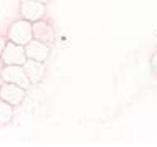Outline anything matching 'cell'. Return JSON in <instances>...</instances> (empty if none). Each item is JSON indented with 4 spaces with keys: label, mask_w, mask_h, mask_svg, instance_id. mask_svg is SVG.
Wrapping results in <instances>:
<instances>
[{
    "label": "cell",
    "mask_w": 157,
    "mask_h": 147,
    "mask_svg": "<svg viewBox=\"0 0 157 147\" xmlns=\"http://www.w3.org/2000/svg\"><path fill=\"white\" fill-rule=\"evenodd\" d=\"M25 55H27V58H30V60L46 61L50 56V45L32 38L27 45H25Z\"/></svg>",
    "instance_id": "ba28073f"
},
{
    "label": "cell",
    "mask_w": 157,
    "mask_h": 147,
    "mask_svg": "<svg viewBox=\"0 0 157 147\" xmlns=\"http://www.w3.org/2000/svg\"><path fill=\"white\" fill-rule=\"evenodd\" d=\"M7 38H5V36H2V35H0V56H2V53H3V50H5V45H7Z\"/></svg>",
    "instance_id": "8fae6325"
},
{
    "label": "cell",
    "mask_w": 157,
    "mask_h": 147,
    "mask_svg": "<svg viewBox=\"0 0 157 147\" xmlns=\"http://www.w3.org/2000/svg\"><path fill=\"white\" fill-rule=\"evenodd\" d=\"M151 70H152V73H154V76H157V51L152 55V58H151Z\"/></svg>",
    "instance_id": "30bf717a"
},
{
    "label": "cell",
    "mask_w": 157,
    "mask_h": 147,
    "mask_svg": "<svg viewBox=\"0 0 157 147\" xmlns=\"http://www.w3.org/2000/svg\"><path fill=\"white\" fill-rule=\"evenodd\" d=\"M32 35L33 38L38 40V41H43L46 45H52L55 43V28L52 27V23L46 22L45 18L41 20H36V22L32 23Z\"/></svg>",
    "instance_id": "277c9868"
},
{
    "label": "cell",
    "mask_w": 157,
    "mask_h": 147,
    "mask_svg": "<svg viewBox=\"0 0 157 147\" xmlns=\"http://www.w3.org/2000/svg\"><path fill=\"white\" fill-rule=\"evenodd\" d=\"M12 119H13V106L8 104L7 101L0 99V127L10 124Z\"/></svg>",
    "instance_id": "9c48e42d"
},
{
    "label": "cell",
    "mask_w": 157,
    "mask_h": 147,
    "mask_svg": "<svg viewBox=\"0 0 157 147\" xmlns=\"http://www.w3.org/2000/svg\"><path fill=\"white\" fill-rule=\"evenodd\" d=\"M20 15H22V18L33 23L36 20L45 18L46 5L41 2H20Z\"/></svg>",
    "instance_id": "8992f818"
},
{
    "label": "cell",
    "mask_w": 157,
    "mask_h": 147,
    "mask_svg": "<svg viewBox=\"0 0 157 147\" xmlns=\"http://www.w3.org/2000/svg\"><path fill=\"white\" fill-rule=\"evenodd\" d=\"M33 38L32 35V22L25 18H20V20H15L12 22V25L8 27L7 30V40L12 41V43H17V45H27L28 41Z\"/></svg>",
    "instance_id": "6da1fadb"
},
{
    "label": "cell",
    "mask_w": 157,
    "mask_h": 147,
    "mask_svg": "<svg viewBox=\"0 0 157 147\" xmlns=\"http://www.w3.org/2000/svg\"><path fill=\"white\" fill-rule=\"evenodd\" d=\"M0 78L3 83H13V85L25 88V89L30 88V79H28L22 65H5L0 71Z\"/></svg>",
    "instance_id": "7a4b0ae2"
},
{
    "label": "cell",
    "mask_w": 157,
    "mask_h": 147,
    "mask_svg": "<svg viewBox=\"0 0 157 147\" xmlns=\"http://www.w3.org/2000/svg\"><path fill=\"white\" fill-rule=\"evenodd\" d=\"M25 96H27V89L18 85H13V83H3L0 86V99L7 101L12 106H20L23 103Z\"/></svg>",
    "instance_id": "3957f363"
},
{
    "label": "cell",
    "mask_w": 157,
    "mask_h": 147,
    "mask_svg": "<svg viewBox=\"0 0 157 147\" xmlns=\"http://www.w3.org/2000/svg\"><path fill=\"white\" fill-rule=\"evenodd\" d=\"M2 61L3 65H23L27 61V55H25V47L23 45H17L12 41H7L5 50L2 53Z\"/></svg>",
    "instance_id": "5b68a950"
},
{
    "label": "cell",
    "mask_w": 157,
    "mask_h": 147,
    "mask_svg": "<svg viewBox=\"0 0 157 147\" xmlns=\"http://www.w3.org/2000/svg\"><path fill=\"white\" fill-rule=\"evenodd\" d=\"M22 66H23L25 73H27L28 79H30V85H38V83L43 81V78L46 74L45 61H36V60L27 58V61H25Z\"/></svg>",
    "instance_id": "52a82bcc"
},
{
    "label": "cell",
    "mask_w": 157,
    "mask_h": 147,
    "mask_svg": "<svg viewBox=\"0 0 157 147\" xmlns=\"http://www.w3.org/2000/svg\"><path fill=\"white\" fill-rule=\"evenodd\" d=\"M20 2H41V3H45V5H46V3H50L52 0H20Z\"/></svg>",
    "instance_id": "7c38bea8"
}]
</instances>
